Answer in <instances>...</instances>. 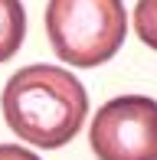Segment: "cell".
Wrapping results in <instances>:
<instances>
[{
    "instance_id": "1",
    "label": "cell",
    "mask_w": 157,
    "mask_h": 160,
    "mask_svg": "<svg viewBox=\"0 0 157 160\" xmlns=\"http://www.w3.org/2000/svg\"><path fill=\"white\" fill-rule=\"evenodd\" d=\"M89 95L69 69L26 65L3 88V118L17 137L36 147H62L78 134Z\"/></svg>"
},
{
    "instance_id": "2",
    "label": "cell",
    "mask_w": 157,
    "mask_h": 160,
    "mask_svg": "<svg viewBox=\"0 0 157 160\" xmlns=\"http://www.w3.org/2000/svg\"><path fill=\"white\" fill-rule=\"evenodd\" d=\"M128 13L121 0H49L46 36L53 52L78 69H95L121 49Z\"/></svg>"
},
{
    "instance_id": "3",
    "label": "cell",
    "mask_w": 157,
    "mask_h": 160,
    "mask_svg": "<svg viewBox=\"0 0 157 160\" xmlns=\"http://www.w3.org/2000/svg\"><path fill=\"white\" fill-rule=\"evenodd\" d=\"M89 141L98 160H157V101L147 95L105 101Z\"/></svg>"
},
{
    "instance_id": "4",
    "label": "cell",
    "mask_w": 157,
    "mask_h": 160,
    "mask_svg": "<svg viewBox=\"0 0 157 160\" xmlns=\"http://www.w3.org/2000/svg\"><path fill=\"white\" fill-rule=\"evenodd\" d=\"M26 36V10L20 0H0V62L13 59Z\"/></svg>"
},
{
    "instance_id": "5",
    "label": "cell",
    "mask_w": 157,
    "mask_h": 160,
    "mask_svg": "<svg viewBox=\"0 0 157 160\" xmlns=\"http://www.w3.org/2000/svg\"><path fill=\"white\" fill-rule=\"evenodd\" d=\"M134 33L144 46L157 49V0H138L134 3Z\"/></svg>"
},
{
    "instance_id": "6",
    "label": "cell",
    "mask_w": 157,
    "mask_h": 160,
    "mask_svg": "<svg viewBox=\"0 0 157 160\" xmlns=\"http://www.w3.org/2000/svg\"><path fill=\"white\" fill-rule=\"evenodd\" d=\"M0 160H39V157L20 144H0Z\"/></svg>"
}]
</instances>
